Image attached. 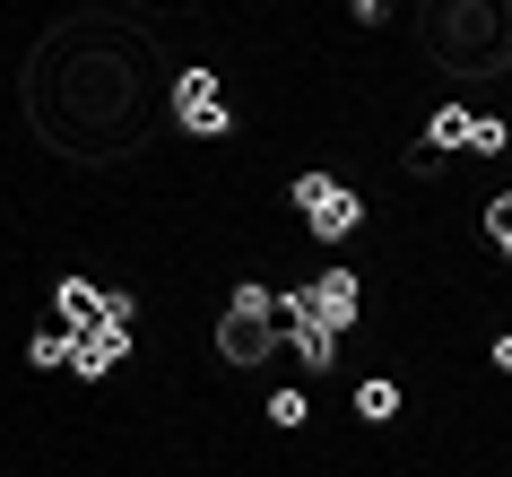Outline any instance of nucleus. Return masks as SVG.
I'll return each mask as SVG.
<instances>
[{"instance_id":"obj_1","label":"nucleus","mask_w":512,"mask_h":477,"mask_svg":"<svg viewBox=\"0 0 512 477\" xmlns=\"http://www.w3.org/2000/svg\"><path fill=\"white\" fill-rule=\"evenodd\" d=\"M27 113L44 122L61 157H131L157 131V113H174V79L131 27L105 18H70L35 44L27 61Z\"/></svg>"},{"instance_id":"obj_2","label":"nucleus","mask_w":512,"mask_h":477,"mask_svg":"<svg viewBox=\"0 0 512 477\" xmlns=\"http://www.w3.org/2000/svg\"><path fill=\"white\" fill-rule=\"evenodd\" d=\"M417 53L452 79H512V0H417Z\"/></svg>"},{"instance_id":"obj_3","label":"nucleus","mask_w":512,"mask_h":477,"mask_svg":"<svg viewBox=\"0 0 512 477\" xmlns=\"http://www.w3.org/2000/svg\"><path fill=\"white\" fill-rule=\"evenodd\" d=\"M278 330H287L278 295L261 287V278H243V287L226 295V313H217V356H226L235 373H261L278 356Z\"/></svg>"},{"instance_id":"obj_4","label":"nucleus","mask_w":512,"mask_h":477,"mask_svg":"<svg viewBox=\"0 0 512 477\" xmlns=\"http://www.w3.org/2000/svg\"><path fill=\"white\" fill-rule=\"evenodd\" d=\"M287 200H296V217H304L322 243H348L356 226H365V200H356L348 183H330V174H296V191H287Z\"/></svg>"},{"instance_id":"obj_5","label":"nucleus","mask_w":512,"mask_h":477,"mask_svg":"<svg viewBox=\"0 0 512 477\" xmlns=\"http://www.w3.org/2000/svg\"><path fill=\"white\" fill-rule=\"evenodd\" d=\"M226 122H235V105H226L217 70H174V131H191V139H226Z\"/></svg>"},{"instance_id":"obj_6","label":"nucleus","mask_w":512,"mask_h":477,"mask_svg":"<svg viewBox=\"0 0 512 477\" xmlns=\"http://www.w3.org/2000/svg\"><path fill=\"white\" fill-rule=\"evenodd\" d=\"M53 313L61 330H105V321H131V287H96V278H53Z\"/></svg>"},{"instance_id":"obj_7","label":"nucleus","mask_w":512,"mask_h":477,"mask_svg":"<svg viewBox=\"0 0 512 477\" xmlns=\"http://www.w3.org/2000/svg\"><path fill=\"white\" fill-rule=\"evenodd\" d=\"M278 313H287V347H296V365L322 382V373L339 365V330H330V321L304 304V287H296V295H278Z\"/></svg>"},{"instance_id":"obj_8","label":"nucleus","mask_w":512,"mask_h":477,"mask_svg":"<svg viewBox=\"0 0 512 477\" xmlns=\"http://www.w3.org/2000/svg\"><path fill=\"white\" fill-rule=\"evenodd\" d=\"M304 304H313V313H322L330 330H348V321L365 313V278H356V269H322V278L304 287Z\"/></svg>"},{"instance_id":"obj_9","label":"nucleus","mask_w":512,"mask_h":477,"mask_svg":"<svg viewBox=\"0 0 512 477\" xmlns=\"http://www.w3.org/2000/svg\"><path fill=\"white\" fill-rule=\"evenodd\" d=\"M131 356V321H105V330H79V356H70V373H87V382H105L113 365Z\"/></svg>"},{"instance_id":"obj_10","label":"nucleus","mask_w":512,"mask_h":477,"mask_svg":"<svg viewBox=\"0 0 512 477\" xmlns=\"http://www.w3.org/2000/svg\"><path fill=\"white\" fill-rule=\"evenodd\" d=\"M469 139H478V113L469 105H434L426 113V148L434 157H452V148H469Z\"/></svg>"},{"instance_id":"obj_11","label":"nucleus","mask_w":512,"mask_h":477,"mask_svg":"<svg viewBox=\"0 0 512 477\" xmlns=\"http://www.w3.org/2000/svg\"><path fill=\"white\" fill-rule=\"evenodd\" d=\"M356 417H365V425H391V417H400V382H391V373L356 382Z\"/></svg>"},{"instance_id":"obj_12","label":"nucleus","mask_w":512,"mask_h":477,"mask_svg":"<svg viewBox=\"0 0 512 477\" xmlns=\"http://www.w3.org/2000/svg\"><path fill=\"white\" fill-rule=\"evenodd\" d=\"M486 243L512 261V191H495V200H486Z\"/></svg>"},{"instance_id":"obj_13","label":"nucleus","mask_w":512,"mask_h":477,"mask_svg":"<svg viewBox=\"0 0 512 477\" xmlns=\"http://www.w3.org/2000/svg\"><path fill=\"white\" fill-rule=\"evenodd\" d=\"M512 148V122H495V113H478V139H469V157H504Z\"/></svg>"},{"instance_id":"obj_14","label":"nucleus","mask_w":512,"mask_h":477,"mask_svg":"<svg viewBox=\"0 0 512 477\" xmlns=\"http://www.w3.org/2000/svg\"><path fill=\"white\" fill-rule=\"evenodd\" d=\"M304 417H313V399H304V391H270V425H287V434H296Z\"/></svg>"},{"instance_id":"obj_15","label":"nucleus","mask_w":512,"mask_h":477,"mask_svg":"<svg viewBox=\"0 0 512 477\" xmlns=\"http://www.w3.org/2000/svg\"><path fill=\"white\" fill-rule=\"evenodd\" d=\"M382 9H391V0H348V18H356V27H382Z\"/></svg>"},{"instance_id":"obj_16","label":"nucleus","mask_w":512,"mask_h":477,"mask_svg":"<svg viewBox=\"0 0 512 477\" xmlns=\"http://www.w3.org/2000/svg\"><path fill=\"white\" fill-rule=\"evenodd\" d=\"M486 356H495V373H512V330H504L495 347H486Z\"/></svg>"}]
</instances>
